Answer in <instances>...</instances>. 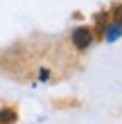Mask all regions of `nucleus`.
<instances>
[{
  "label": "nucleus",
  "instance_id": "obj_1",
  "mask_svg": "<svg viewBox=\"0 0 122 124\" xmlns=\"http://www.w3.org/2000/svg\"><path fill=\"white\" fill-rule=\"evenodd\" d=\"M90 41H93V36H90V32H88V27H77V30L73 32V43H75V47L84 50V47L90 45Z\"/></svg>",
  "mask_w": 122,
  "mask_h": 124
},
{
  "label": "nucleus",
  "instance_id": "obj_2",
  "mask_svg": "<svg viewBox=\"0 0 122 124\" xmlns=\"http://www.w3.org/2000/svg\"><path fill=\"white\" fill-rule=\"evenodd\" d=\"M122 34V20L120 23H115V25H111L109 27V32H106V41H115L118 36Z\"/></svg>",
  "mask_w": 122,
  "mask_h": 124
},
{
  "label": "nucleus",
  "instance_id": "obj_3",
  "mask_svg": "<svg viewBox=\"0 0 122 124\" xmlns=\"http://www.w3.org/2000/svg\"><path fill=\"white\" fill-rule=\"evenodd\" d=\"M11 120H16V113H14V111H0V122H2V124L11 122Z\"/></svg>",
  "mask_w": 122,
  "mask_h": 124
}]
</instances>
